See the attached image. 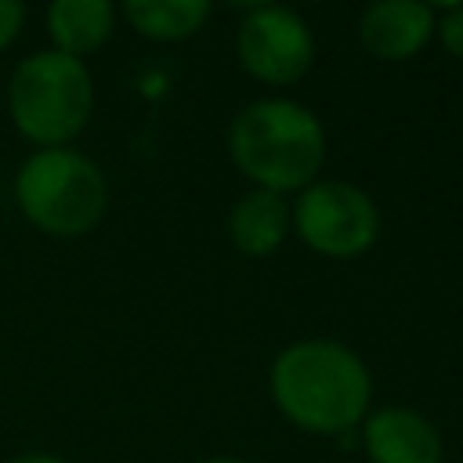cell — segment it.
<instances>
[{
  "instance_id": "1",
  "label": "cell",
  "mask_w": 463,
  "mask_h": 463,
  "mask_svg": "<svg viewBox=\"0 0 463 463\" xmlns=\"http://www.w3.org/2000/svg\"><path fill=\"white\" fill-rule=\"evenodd\" d=\"M271 405L300 430L340 438L373 409V376L354 347L333 336L289 340L268 369Z\"/></svg>"
},
{
  "instance_id": "5",
  "label": "cell",
  "mask_w": 463,
  "mask_h": 463,
  "mask_svg": "<svg viewBox=\"0 0 463 463\" xmlns=\"http://www.w3.org/2000/svg\"><path fill=\"white\" fill-rule=\"evenodd\" d=\"M293 235L318 257L351 260L373 250L380 239L376 199L340 177H318L293 199Z\"/></svg>"
},
{
  "instance_id": "10",
  "label": "cell",
  "mask_w": 463,
  "mask_h": 463,
  "mask_svg": "<svg viewBox=\"0 0 463 463\" xmlns=\"http://www.w3.org/2000/svg\"><path fill=\"white\" fill-rule=\"evenodd\" d=\"M43 18L51 51H61L80 61L101 51L116 29V7L109 0H54Z\"/></svg>"
},
{
  "instance_id": "14",
  "label": "cell",
  "mask_w": 463,
  "mask_h": 463,
  "mask_svg": "<svg viewBox=\"0 0 463 463\" xmlns=\"http://www.w3.org/2000/svg\"><path fill=\"white\" fill-rule=\"evenodd\" d=\"M4 463H69V459L58 456V452H18V456H11Z\"/></svg>"
},
{
  "instance_id": "8",
  "label": "cell",
  "mask_w": 463,
  "mask_h": 463,
  "mask_svg": "<svg viewBox=\"0 0 463 463\" xmlns=\"http://www.w3.org/2000/svg\"><path fill=\"white\" fill-rule=\"evenodd\" d=\"M354 29L362 51L376 61H409L434 40V7L423 0H373Z\"/></svg>"
},
{
  "instance_id": "6",
  "label": "cell",
  "mask_w": 463,
  "mask_h": 463,
  "mask_svg": "<svg viewBox=\"0 0 463 463\" xmlns=\"http://www.w3.org/2000/svg\"><path fill=\"white\" fill-rule=\"evenodd\" d=\"M235 58L257 83L289 87L311 72L315 33L293 7L257 4L235 29Z\"/></svg>"
},
{
  "instance_id": "3",
  "label": "cell",
  "mask_w": 463,
  "mask_h": 463,
  "mask_svg": "<svg viewBox=\"0 0 463 463\" xmlns=\"http://www.w3.org/2000/svg\"><path fill=\"white\" fill-rule=\"evenodd\" d=\"M18 213L51 239L94 232L109 210V181L80 148H36L14 174Z\"/></svg>"
},
{
  "instance_id": "2",
  "label": "cell",
  "mask_w": 463,
  "mask_h": 463,
  "mask_svg": "<svg viewBox=\"0 0 463 463\" xmlns=\"http://www.w3.org/2000/svg\"><path fill=\"white\" fill-rule=\"evenodd\" d=\"M326 127L297 98L268 94L246 101L228 127V156L235 170L264 192L297 195L318 181L326 166Z\"/></svg>"
},
{
  "instance_id": "15",
  "label": "cell",
  "mask_w": 463,
  "mask_h": 463,
  "mask_svg": "<svg viewBox=\"0 0 463 463\" xmlns=\"http://www.w3.org/2000/svg\"><path fill=\"white\" fill-rule=\"evenodd\" d=\"M199 463H246L242 456H210V459H199Z\"/></svg>"
},
{
  "instance_id": "7",
  "label": "cell",
  "mask_w": 463,
  "mask_h": 463,
  "mask_svg": "<svg viewBox=\"0 0 463 463\" xmlns=\"http://www.w3.org/2000/svg\"><path fill=\"white\" fill-rule=\"evenodd\" d=\"M358 438L369 463H445L441 430L409 405L369 409Z\"/></svg>"
},
{
  "instance_id": "4",
  "label": "cell",
  "mask_w": 463,
  "mask_h": 463,
  "mask_svg": "<svg viewBox=\"0 0 463 463\" xmlns=\"http://www.w3.org/2000/svg\"><path fill=\"white\" fill-rule=\"evenodd\" d=\"M14 130L36 148H69L94 112V76L87 61L61 51L25 54L7 80Z\"/></svg>"
},
{
  "instance_id": "9",
  "label": "cell",
  "mask_w": 463,
  "mask_h": 463,
  "mask_svg": "<svg viewBox=\"0 0 463 463\" xmlns=\"http://www.w3.org/2000/svg\"><path fill=\"white\" fill-rule=\"evenodd\" d=\"M293 235V206L289 195L250 188L246 195L235 199L228 213V239L242 257H271L282 250V242Z\"/></svg>"
},
{
  "instance_id": "13",
  "label": "cell",
  "mask_w": 463,
  "mask_h": 463,
  "mask_svg": "<svg viewBox=\"0 0 463 463\" xmlns=\"http://www.w3.org/2000/svg\"><path fill=\"white\" fill-rule=\"evenodd\" d=\"M25 25V4L22 0H0V51L14 43V36Z\"/></svg>"
},
{
  "instance_id": "12",
  "label": "cell",
  "mask_w": 463,
  "mask_h": 463,
  "mask_svg": "<svg viewBox=\"0 0 463 463\" xmlns=\"http://www.w3.org/2000/svg\"><path fill=\"white\" fill-rule=\"evenodd\" d=\"M434 40L452 58H463V4L434 7Z\"/></svg>"
},
{
  "instance_id": "11",
  "label": "cell",
  "mask_w": 463,
  "mask_h": 463,
  "mask_svg": "<svg viewBox=\"0 0 463 463\" xmlns=\"http://www.w3.org/2000/svg\"><path fill=\"white\" fill-rule=\"evenodd\" d=\"M119 11L137 36L156 40V43L188 40L210 18L206 0H127Z\"/></svg>"
}]
</instances>
